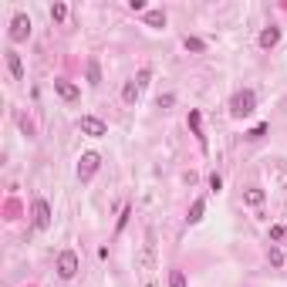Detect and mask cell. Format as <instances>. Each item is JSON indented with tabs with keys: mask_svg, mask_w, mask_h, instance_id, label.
<instances>
[{
	"mask_svg": "<svg viewBox=\"0 0 287 287\" xmlns=\"http://www.w3.org/2000/svg\"><path fill=\"white\" fill-rule=\"evenodd\" d=\"M54 91H58L65 101H75L78 95H81V91H78V85H71V81H65V78H58V81H54Z\"/></svg>",
	"mask_w": 287,
	"mask_h": 287,
	"instance_id": "ba28073f",
	"label": "cell"
},
{
	"mask_svg": "<svg viewBox=\"0 0 287 287\" xmlns=\"http://www.w3.org/2000/svg\"><path fill=\"white\" fill-rule=\"evenodd\" d=\"M145 24H149V27H166V14L162 11H149L145 14Z\"/></svg>",
	"mask_w": 287,
	"mask_h": 287,
	"instance_id": "7c38bea8",
	"label": "cell"
},
{
	"mask_svg": "<svg viewBox=\"0 0 287 287\" xmlns=\"http://www.w3.org/2000/svg\"><path fill=\"white\" fill-rule=\"evenodd\" d=\"M7 71H11V78H14V81H21V78H24V65H21V54H17L14 47L7 51Z\"/></svg>",
	"mask_w": 287,
	"mask_h": 287,
	"instance_id": "9c48e42d",
	"label": "cell"
},
{
	"mask_svg": "<svg viewBox=\"0 0 287 287\" xmlns=\"http://www.w3.org/2000/svg\"><path fill=\"white\" fill-rule=\"evenodd\" d=\"M254 108H257V95L250 88H243V91L233 95V101H230V115L233 119H247V115H254Z\"/></svg>",
	"mask_w": 287,
	"mask_h": 287,
	"instance_id": "6da1fadb",
	"label": "cell"
},
{
	"mask_svg": "<svg viewBox=\"0 0 287 287\" xmlns=\"http://www.w3.org/2000/svg\"><path fill=\"white\" fill-rule=\"evenodd\" d=\"M88 81H91V85H98V81H101V65H98V58H88Z\"/></svg>",
	"mask_w": 287,
	"mask_h": 287,
	"instance_id": "8fae6325",
	"label": "cell"
},
{
	"mask_svg": "<svg viewBox=\"0 0 287 287\" xmlns=\"http://www.w3.org/2000/svg\"><path fill=\"white\" fill-rule=\"evenodd\" d=\"M78 129H81L85 135H91V139H101V135H108V125H105L101 119H95V115H81Z\"/></svg>",
	"mask_w": 287,
	"mask_h": 287,
	"instance_id": "3957f363",
	"label": "cell"
},
{
	"mask_svg": "<svg viewBox=\"0 0 287 287\" xmlns=\"http://www.w3.org/2000/svg\"><path fill=\"white\" fill-rule=\"evenodd\" d=\"M58 274L65 277V280H71L78 274V254L75 250H65V254L58 257Z\"/></svg>",
	"mask_w": 287,
	"mask_h": 287,
	"instance_id": "277c9868",
	"label": "cell"
},
{
	"mask_svg": "<svg viewBox=\"0 0 287 287\" xmlns=\"http://www.w3.org/2000/svg\"><path fill=\"white\" fill-rule=\"evenodd\" d=\"M189 129H193V135H196L199 149H203V152H206V135H203V115H199L196 108L189 111Z\"/></svg>",
	"mask_w": 287,
	"mask_h": 287,
	"instance_id": "52a82bcc",
	"label": "cell"
},
{
	"mask_svg": "<svg viewBox=\"0 0 287 287\" xmlns=\"http://www.w3.org/2000/svg\"><path fill=\"white\" fill-rule=\"evenodd\" d=\"M139 91H142V88H139L135 81H129V85L122 88V98H125V101H135V98H139Z\"/></svg>",
	"mask_w": 287,
	"mask_h": 287,
	"instance_id": "5bb4252c",
	"label": "cell"
},
{
	"mask_svg": "<svg viewBox=\"0 0 287 287\" xmlns=\"http://www.w3.org/2000/svg\"><path fill=\"white\" fill-rule=\"evenodd\" d=\"M173 101H176V98H173V95H162V98H159V108H169Z\"/></svg>",
	"mask_w": 287,
	"mask_h": 287,
	"instance_id": "603a6c76",
	"label": "cell"
},
{
	"mask_svg": "<svg viewBox=\"0 0 287 287\" xmlns=\"http://www.w3.org/2000/svg\"><path fill=\"white\" fill-rule=\"evenodd\" d=\"M68 17V7L65 4H54V7H51V21H65Z\"/></svg>",
	"mask_w": 287,
	"mask_h": 287,
	"instance_id": "e0dca14e",
	"label": "cell"
},
{
	"mask_svg": "<svg viewBox=\"0 0 287 287\" xmlns=\"http://www.w3.org/2000/svg\"><path fill=\"white\" fill-rule=\"evenodd\" d=\"M210 189H213V193H220V189H223V179L216 176V173H213V176H210Z\"/></svg>",
	"mask_w": 287,
	"mask_h": 287,
	"instance_id": "44dd1931",
	"label": "cell"
},
{
	"mask_svg": "<svg viewBox=\"0 0 287 287\" xmlns=\"http://www.w3.org/2000/svg\"><path fill=\"white\" fill-rule=\"evenodd\" d=\"M247 203H250V206H260V203H264V189H247Z\"/></svg>",
	"mask_w": 287,
	"mask_h": 287,
	"instance_id": "2e32d148",
	"label": "cell"
},
{
	"mask_svg": "<svg viewBox=\"0 0 287 287\" xmlns=\"http://www.w3.org/2000/svg\"><path fill=\"white\" fill-rule=\"evenodd\" d=\"M135 85H139V88H145V85H149V71H139V78H135Z\"/></svg>",
	"mask_w": 287,
	"mask_h": 287,
	"instance_id": "7402d4cb",
	"label": "cell"
},
{
	"mask_svg": "<svg viewBox=\"0 0 287 287\" xmlns=\"http://www.w3.org/2000/svg\"><path fill=\"white\" fill-rule=\"evenodd\" d=\"M24 37H31V17H27V14H14L11 41H24Z\"/></svg>",
	"mask_w": 287,
	"mask_h": 287,
	"instance_id": "5b68a950",
	"label": "cell"
},
{
	"mask_svg": "<svg viewBox=\"0 0 287 287\" xmlns=\"http://www.w3.org/2000/svg\"><path fill=\"white\" fill-rule=\"evenodd\" d=\"M34 226H37V230H47V226H51V206H47L44 199H34Z\"/></svg>",
	"mask_w": 287,
	"mask_h": 287,
	"instance_id": "8992f818",
	"label": "cell"
},
{
	"mask_svg": "<svg viewBox=\"0 0 287 287\" xmlns=\"http://www.w3.org/2000/svg\"><path fill=\"white\" fill-rule=\"evenodd\" d=\"M277 41H280V31H277V27H267V31H260V47H274Z\"/></svg>",
	"mask_w": 287,
	"mask_h": 287,
	"instance_id": "30bf717a",
	"label": "cell"
},
{
	"mask_svg": "<svg viewBox=\"0 0 287 287\" xmlns=\"http://www.w3.org/2000/svg\"><path fill=\"white\" fill-rule=\"evenodd\" d=\"M203 210H206V203H203V199H196V203L189 206V223H199V220H203Z\"/></svg>",
	"mask_w": 287,
	"mask_h": 287,
	"instance_id": "4fadbf2b",
	"label": "cell"
},
{
	"mask_svg": "<svg viewBox=\"0 0 287 287\" xmlns=\"http://www.w3.org/2000/svg\"><path fill=\"white\" fill-rule=\"evenodd\" d=\"M98 166H101V155L98 152H85L81 159H78V179H81V183H88V179L98 173Z\"/></svg>",
	"mask_w": 287,
	"mask_h": 287,
	"instance_id": "7a4b0ae2",
	"label": "cell"
},
{
	"mask_svg": "<svg viewBox=\"0 0 287 287\" xmlns=\"http://www.w3.org/2000/svg\"><path fill=\"white\" fill-rule=\"evenodd\" d=\"M267 260H270L274 267H280V264H284V254H280L277 247H270V250H267Z\"/></svg>",
	"mask_w": 287,
	"mask_h": 287,
	"instance_id": "ac0fdd59",
	"label": "cell"
},
{
	"mask_svg": "<svg viewBox=\"0 0 287 287\" xmlns=\"http://www.w3.org/2000/svg\"><path fill=\"white\" fill-rule=\"evenodd\" d=\"M169 287H186V277H183V270H173V274H169Z\"/></svg>",
	"mask_w": 287,
	"mask_h": 287,
	"instance_id": "d6986e66",
	"label": "cell"
},
{
	"mask_svg": "<svg viewBox=\"0 0 287 287\" xmlns=\"http://www.w3.org/2000/svg\"><path fill=\"white\" fill-rule=\"evenodd\" d=\"M183 47H186V51H196V54H199V51H203L206 44H203L199 37H189V34H186V37H183Z\"/></svg>",
	"mask_w": 287,
	"mask_h": 287,
	"instance_id": "9a60e30c",
	"label": "cell"
},
{
	"mask_svg": "<svg viewBox=\"0 0 287 287\" xmlns=\"http://www.w3.org/2000/svg\"><path fill=\"white\" fill-rule=\"evenodd\" d=\"M267 129H270V125H257V129H250V132H247V139H260V135H267Z\"/></svg>",
	"mask_w": 287,
	"mask_h": 287,
	"instance_id": "ffe728a7",
	"label": "cell"
}]
</instances>
